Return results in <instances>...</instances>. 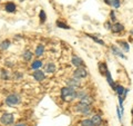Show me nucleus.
<instances>
[{
    "label": "nucleus",
    "instance_id": "nucleus-22",
    "mask_svg": "<svg viewBox=\"0 0 133 126\" xmlns=\"http://www.w3.org/2000/svg\"><path fill=\"white\" fill-rule=\"evenodd\" d=\"M99 70H100V74L104 76L105 73H107L108 70H109V69H108V66H107L105 62H103V61L100 62V64H99Z\"/></svg>",
    "mask_w": 133,
    "mask_h": 126
},
{
    "label": "nucleus",
    "instance_id": "nucleus-41",
    "mask_svg": "<svg viewBox=\"0 0 133 126\" xmlns=\"http://www.w3.org/2000/svg\"><path fill=\"white\" fill-rule=\"evenodd\" d=\"M0 2H1V0H0Z\"/></svg>",
    "mask_w": 133,
    "mask_h": 126
},
{
    "label": "nucleus",
    "instance_id": "nucleus-27",
    "mask_svg": "<svg viewBox=\"0 0 133 126\" xmlns=\"http://www.w3.org/2000/svg\"><path fill=\"white\" fill-rule=\"evenodd\" d=\"M39 19H40L41 24L45 22V20H47V14H45L44 10H40V12H39Z\"/></svg>",
    "mask_w": 133,
    "mask_h": 126
},
{
    "label": "nucleus",
    "instance_id": "nucleus-35",
    "mask_svg": "<svg viewBox=\"0 0 133 126\" xmlns=\"http://www.w3.org/2000/svg\"><path fill=\"white\" fill-rule=\"evenodd\" d=\"M129 91H130V89H129V88H125V89H124V93H123V97H124V98L127 97V95H128Z\"/></svg>",
    "mask_w": 133,
    "mask_h": 126
},
{
    "label": "nucleus",
    "instance_id": "nucleus-38",
    "mask_svg": "<svg viewBox=\"0 0 133 126\" xmlns=\"http://www.w3.org/2000/svg\"><path fill=\"white\" fill-rule=\"evenodd\" d=\"M19 1H23V0H19Z\"/></svg>",
    "mask_w": 133,
    "mask_h": 126
},
{
    "label": "nucleus",
    "instance_id": "nucleus-7",
    "mask_svg": "<svg viewBox=\"0 0 133 126\" xmlns=\"http://www.w3.org/2000/svg\"><path fill=\"white\" fill-rule=\"evenodd\" d=\"M31 76L36 82H43V81H45V78H47V74H45L44 70H42V69H37V70L32 71Z\"/></svg>",
    "mask_w": 133,
    "mask_h": 126
},
{
    "label": "nucleus",
    "instance_id": "nucleus-19",
    "mask_svg": "<svg viewBox=\"0 0 133 126\" xmlns=\"http://www.w3.org/2000/svg\"><path fill=\"white\" fill-rule=\"evenodd\" d=\"M0 78H1L2 81H9V79L11 78L9 70H7V69H2L1 71H0Z\"/></svg>",
    "mask_w": 133,
    "mask_h": 126
},
{
    "label": "nucleus",
    "instance_id": "nucleus-40",
    "mask_svg": "<svg viewBox=\"0 0 133 126\" xmlns=\"http://www.w3.org/2000/svg\"><path fill=\"white\" fill-rule=\"evenodd\" d=\"M132 125H133V121H132Z\"/></svg>",
    "mask_w": 133,
    "mask_h": 126
},
{
    "label": "nucleus",
    "instance_id": "nucleus-25",
    "mask_svg": "<svg viewBox=\"0 0 133 126\" xmlns=\"http://www.w3.org/2000/svg\"><path fill=\"white\" fill-rule=\"evenodd\" d=\"M124 89H125V87H123L122 85H119V84H116V87H115V93L118 96H123V93H124Z\"/></svg>",
    "mask_w": 133,
    "mask_h": 126
},
{
    "label": "nucleus",
    "instance_id": "nucleus-14",
    "mask_svg": "<svg viewBox=\"0 0 133 126\" xmlns=\"http://www.w3.org/2000/svg\"><path fill=\"white\" fill-rule=\"evenodd\" d=\"M42 67H43V61L41 59H35V60H32L30 64V69H32V70L41 69Z\"/></svg>",
    "mask_w": 133,
    "mask_h": 126
},
{
    "label": "nucleus",
    "instance_id": "nucleus-26",
    "mask_svg": "<svg viewBox=\"0 0 133 126\" xmlns=\"http://www.w3.org/2000/svg\"><path fill=\"white\" fill-rule=\"evenodd\" d=\"M80 126H94V124H93V122L91 118H84V119L81 121Z\"/></svg>",
    "mask_w": 133,
    "mask_h": 126
},
{
    "label": "nucleus",
    "instance_id": "nucleus-9",
    "mask_svg": "<svg viewBox=\"0 0 133 126\" xmlns=\"http://www.w3.org/2000/svg\"><path fill=\"white\" fill-rule=\"evenodd\" d=\"M43 70H44L45 74H55L57 71V66H56L55 62L49 61L47 64L43 65Z\"/></svg>",
    "mask_w": 133,
    "mask_h": 126
},
{
    "label": "nucleus",
    "instance_id": "nucleus-12",
    "mask_svg": "<svg viewBox=\"0 0 133 126\" xmlns=\"http://www.w3.org/2000/svg\"><path fill=\"white\" fill-rule=\"evenodd\" d=\"M33 56H35V53H32L30 49H26L22 53V59L27 62H30L33 59Z\"/></svg>",
    "mask_w": 133,
    "mask_h": 126
},
{
    "label": "nucleus",
    "instance_id": "nucleus-24",
    "mask_svg": "<svg viewBox=\"0 0 133 126\" xmlns=\"http://www.w3.org/2000/svg\"><path fill=\"white\" fill-rule=\"evenodd\" d=\"M56 25H57V27L58 28H61V29H71V27L69 26V25H66L65 22H63V21H61V20H57L56 21Z\"/></svg>",
    "mask_w": 133,
    "mask_h": 126
},
{
    "label": "nucleus",
    "instance_id": "nucleus-8",
    "mask_svg": "<svg viewBox=\"0 0 133 126\" xmlns=\"http://www.w3.org/2000/svg\"><path fill=\"white\" fill-rule=\"evenodd\" d=\"M71 64H72V66L76 67V68H79V67H85L83 59L81 57L77 56V55H72V57H71Z\"/></svg>",
    "mask_w": 133,
    "mask_h": 126
},
{
    "label": "nucleus",
    "instance_id": "nucleus-20",
    "mask_svg": "<svg viewBox=\"0 0 133 126\" xmlns=\"http://www.w3.org/2000/svg\"><path fill=\"white\" fill-rule=\"evenodd\" d=\"M10 46H11V41L9 39H5V40H2L1 43H0V49L1 50H7V49L10 48Z\"/></svg>",
    "mask_w": 133,
    "mask_h": 126
},
{
    "label": "nucleus",
    "instance_id": "nucleus-23",
    "mask_svg": "<svg viewBox=\"0 0 133 126\" xmlns=\"http://www.w3.org/2000/svg\"><path fill=\"white\" fill-rule=\"evenodd\" d=\"M88 94L89 93L85 89H80V88H79V89H77V99L80 100L81 98H83L85 95H88Z\"/></svg>",
    "mask_w": 133,
    "mask_h": 126
},
{
    "label": "nucleus",
    "instance_id": "nucleus-37",
    "mask_svg": "<svg viewBox=\"0 0 133 126\" xmlns=\"http://www.w3.org/2000/svg\"><path fill=\"white\" fill-rule=\"evenodd\" d=\"M130 33H131V35L133 36V29H131V31H130Z\"/></svg>",
    "mask_w": 133,
    "mask_h": 126
},
{
    "label": "nucleus",
    "instance_id": "nucleus-2",
    "mask_svg": "<svg viewBox=\"0 0 133 126\" xmlns=\"http://www.w3.org/2000/svg\"><path fill=\"white\" fill-rule=\"evenodd\" d=\"M73 110H74V112H77V113H79V114H81L83 116L92 115V107H91V105L82 103V102H80V100H79L78 103H76V105L73 106Z\"/></svg>",
    "mask_w": 133,
    "mask_h": 126
},
{
    "label": "nucleus",
    "instance_id": "nucleus-28",
    "mask_svg": "<svg viewBox=\"0 0 133 126\" xmlns=\"http://www.w3.org/2000/svg\"><path fill=\"white\" fill-rule=\"evenodd\" d=\"M23 78V74L22 73H20V71H15L14 73V79L17 82H19V81H21V79Z\"/></svg>",
    "mask_w": 133,
    "mask_h": 126
},
{
    "label": "nucleus",
    "instance_id": "nucleus-18",
    "mask_svg": "<svg viewBox=\"0 0 133 126\" xmlns=\"http://www.w3.org/2000/svg\"><path fill=\"white\" fill-rule=\"evenodd\" d=\"M118 45H119L120 48H122V50L124 53L130 51V45H129L128 41H125V40H118Z\"/></svg>",
    "mask_w": 133,
    "mask_h": 126
},
{
    "label": "nucleus",
    "instance_id": "nucleus-32",
    "mask_svg": "<svg viewBox=\"0 0 133 126\" xmlns=\"http://www.w3.org/2000/svg\"><path fill=\"white\" fill-rule=\"evenodd\" d=\"M110 21L111 22H116V16H115L114 10H111V12H110Z\"/></svg>",
    "mask_w": 133,
    "mask_h": 126
},
{
    "label": "nucleus",
    "instance_id": "nucleus-1",
    "mask_svg": "<svg viewBox=\"0 0 133 126\" xmlns=\"http://www.w3.org/2000/svg\"><path fill=\"white\" fill-rule=\"evenodd\" d=\"M60 97L64 102H73L77 99V89H73L69 86L62 87L60 90Z\"/></svg>",
    "mask_w": 133,
    "mask_h": 126
},
{
    "label": "nucleus",
    "instance_id": "nucleus-34",
    "mask_svg": "<svg viewBox=\"0 0 133 126\" xmlns=\"http://www.w3.org/2000/svg\"><path fill=\"white\" fill-rule=\"evenodd\" d=\"M14 126H28V125H27V123H24V122H20V123L16 124V125H14Z\"/></svg>",
    "mask_w": 133,
    "mask_h": 126
},
{
    "label": "nucleus",
    "instance_id": "nucleus-4",
    "mask_svg": "<svg viewBox=\"0 0 133 126\" xmlns=\"http://www.w3.org/2000/svg\"><path fill=\"white\" fill-rule=\"evenodd\" d=\"M16 122V117L12 113H5L0 116V123L3 126H12Z\"/></svg>",
    "mask_w": 133,
    "mask_h": 126
},
{
    "label": "nucleus",
    "instance_id": "nucleus-29",
    "mask_svg": "<svg viewBox=\"0 0 133 126\" xmlns=\"http://www.w3.org/2000/svg\"><path fill=\"white\" fill-rule=\"evenodd\" d=\"M88 36L90 37L91 39H93V40H94L97 44H99V45H102V46H104V45H105V44H104V41L101 40V39H99L98 37H95V36H93V35H88Z\"/></svg>",
    "mask_w": 133,
    "mask_h": 126
},
{
    "label": "nucleus",
    "instance_id": "nucleus-36",
    "mask_svg": "<svg viewBox=\"0 0 133 126\" xmlns=\"http://www.w3.org/2000/svg\"><path fill=\"white\" fill-rule=\"evenodd\" d=\"M103 1H104L108 6H111V0H103Z\"/></svg>",
    "mask_w": 133,
    "mask_h": 126
},
{
    "label": "nucleus",
    "instance_id": "nucleus-16",
    "mask_svg": "<svg viewBox=\"0 0 133 126\" xmlns=\"http://www.w3.org/2000/svg\"><path fill=\"white\" fill-rule=\"evenodd\" d=\"M44 51H45V47H44V45L39 44V45L36 47V50H35V56H36V57H41V56H43V55H44Z\"/></svg>",
    "mask_w": 133,
    "mask_h": 126
},
{
    "label": "nucleus",
    "instance_id": "nucleus-30",
    "mask_svg": "<svg viewBox=\"0 0 133 126\" xmlns=\"http://www.w3.org/2000/svg\"><path fill=\"white\" fill-rule=\"evenodd\" d=\"M111 6L115 9H119L120 6H121V1L120 0H111Z\"/></svg>",
    "mask_w": 133,
    "mask_h": 126
},
{
    "label": "nucleus",
    "instance_id": "nucleus-15",
    "mask_svg": "<svg viewBox=\"0 0 133 126\" xmlns=\"http://www.w3.org/2000/svg\"><path fill=\"white\" fill-rule=\"evenodd\" d=\"M5 11H7L8 14H14V12H16V9H17V6L15 2L12 1H9V2H6L5 5Z\"/></svg>",
    "mask_w": 133,
    "mask_h": 126
},
{
    "label": "nucleus",
    "instance_id": "nucleus-5",
    "mask_svg": "<svg viewBox=\"0 0 133 126\" xmlns=\"http://www.w3.org/2000/svg\"><path fill=\"white\" fill-rule=\"evenodd\" d=\"M88 70H87L85 67H79V68H76L72 71V77H76L78 79H84L88 77Z\"/></svg>",
    "mask_w": 133,
    "mask_h": 126
},
{
    "label": "nucleus",
    "instance_id": "nucleus-6",
    "mask_svg": "<svg viewBox=\"0 0 133 126\" xmlns=\"http://www.w3.org/2000/svg\"><path fill=\"white\" fill-rule=\"evenodd\" d=\"M65 85L73 88V89H79V88H81V79H78L76 77H70L65 81Z\"/></svg>",
    "mask_w": 133,
    "mask_h": 126
},
{
    "label": "nucleus",
    "instance_id": "nucleus-13",
    "mask_svg": "<svg viewBox=\"0 0 133 126\" xmlns=\"http://www.w3.org/2000/svg\"><path fill=\"white\" fill-rule=\"evenodd\" d=\"M124 30V26H123V24L121 22H114L113 25H112V28H111V31L113 32V33H120V32H122Z\"/></svg>",
    "mask_w": 133,
    "mask_h": 126
},
{
    "label": "nucleus",
    "instance_id": "nucleus-17",
    "mask_svg": "<svg viewBox=\"0 0 133 126\" xmlns=\"http://www.w3.org/2000/svg\"><path fill=\"white\" fill-rule=\"evenodd\" d=\"M104 76H105V78H107V82H108V84H109V85L111 86V88H112V89H113V90H115L116 84L114 83L113 78H112V76H111V73H110L109 70H108L107 73H105V75H104Z\"/></svg>",
    "mask_w": 133,
    "mask_h": 126
},
{
    "label": "nucleus",
    "instance_id": "nucleus-31",
    "mask_svg": "<svg viewBox=\"0 0 133 126\" xmlns=\"http://www.w3.org/2000/svg\"><path fill=\"white\" fill-rule=\"evenodd\" d=\"M116 114H118L119 121L121 122L122 121V117H123V111H121V108H120V107H116Z\"/></svg>",
    "mask_w": 133,
    "mask_h": 126
},
{
    "label": "nucleus",
    "instance_id": "nucleus-3",
    "mask_svg": "<svg viewBox=\"0 0 133 126\" xmlns=\"http://www.w3.org/2000/svg\"><path fill=\"white\" fill-rule=\"evenodd\" d=\"M21 100H22V98L19 94L11 93L5 98V104L8 107H15V106H17V105H19L20 103H21Z\"/></svg>",
    "mask_w": 133,
    "mask_h": 126
},
{
    "label": "nucleus",
    "instance_id": "nucleus-21",
    "mask_svg": "<svg viewBox=\"0 0 133 126\" xmlns=\"http://www.w3.org/2000/svg\"><path fill=\"white\" fill-rule=\"evenodd\" d=\"M80 102H82V103H85V104H88V105H92L93 104V102H94V98L92 97L91 95H85L83 98H81L80 99Z\"/></svg>",
    "mask_w": 133,
    "mask_h": 126
},
{
    "label": "nucleus",
    "instance_id": "nucleus-11",
    "mask_svg": "<svg viewBox=\"0 0 133 126\" xmlns=\"http://www.w3.org/2000/svg\"><path fill=\"white\" fill-rule=\"evenodd\" d=\"M91 119H92L94 126H102L103 125V117L100 114H92L91 115Z\"/></svg>",
    "mask_w": 133,
    "mask_h": 126
},
{
    "label": "nucleus",
    "instance_id": "nucleus-10",
    "mask_svg": "<svg viewBox=\"0 0 133 126\" xmlns=\"http://www.w3.org/2000/svg\"><path fill=\"white\" fill-rule=\"evenodd\" d=\"M111 51H112V54H113V55L121 57V58H123V59H127V56L123 54V51H122L121 49H120L119 46L112 45V46H111Z\"/></svg>",
    "mask_w": 133,
    "mask_h": 126
},
{
    "label": "nucleus",
    "instance_id": "nucleus-39",
    "mask_svg": "<svg viewBox=\"0 0 133 126\" xmlns=\"http://www.w3.org/2000/svg\"><path fill=\"white\" fill-rule=\"evenodd\" d=\"M103 126H108V125H103Z\"/></svg>",
    "mask_w": 133,
    "mask_h": 126
},
{
    "label": "nucleus",
    "instance_id": "nucleus-33",
    "mask_svg": "<svg viewBox=\"0 0 133 126\" xmlns=\"http://www.w3.org/2000/svg\"><path fill=\"white\" fill-rule=\"evenodd\" d=\"M112 25H113V24H112V22L110 21V20H109V21H105V22H104V28H105V29H108V30H111Z\"/></svg>",
    "mask_w": 133,
    "mask_h": 126
}]
</instances>
